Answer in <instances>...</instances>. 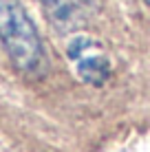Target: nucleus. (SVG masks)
<instances>
[{
	"label": "nucleus",
	"mask_w": 150,
	"mask_h": 152,
	"mask_svg": "<svg viewBox=\"0 0 150 152\" xmlns=\"http://www.w3.org/2000/svg\"><path fill=\"white\" fill-rule=\"evenodd\" d=\"M0 42L15 71L38 75L46 66L40 31L20 0H0Z\"/></svg>",
	"instance_id": "nucleus-1"
},
{
	"label": "nucleus",
	"mask_w": 150,
	"mask_h": 152,
	"mask_svg": "<svg viewBox=\"0 0 150 152\" xmlns=\"http://www.w3.org/2000/svg\"><path fill=\"white\" fill-rule=\"evenodd\" d=\"M66 55L84 84L102 86L110 77V57L106 49L89 35H75L66 46Z\"/></svg>",
	"instance_id": "nucleus-2"
},
{
	"label": "nucleus",
	"mask_w": 150,
	"mask_h": 152,
	"mask_svg": "<svg viewBox=\"0 0 150 152\" xmlns=\"http://www.w3.org/2000/svg\"><path fill=\"white\" fill-rule=\"evenodd\" d=\"M42 7L49 24L60 33H71L84 22L75 0H42Z\"/></svg>",
	"instance_id": "nucleus-3"
},
{
	"label": "nucleus",
	"mask_w": 150,
	"mask_h": 152,
	"mask_svg": "<svg viewBox=\"0 0 150 152\" xmlns=\"http://www.w3.org/2000/svg\"><path fill=\"white\" fill-rule=\"evenodd\" d=\"M143 2H146V4H150V0H143Z\"/></svg>",
	"instance_id": "nucleus-4"
},
{
	"label": "nucleus",
	"mask_w": 150,
	"mask_h": 152,
	"mask_svg": "<svg viewBox=\"0 0 150 152\" xmlns=\"http://www.w3.org/2000/svg\"><path fill=\"white\" fill-rule=\"evenodd\" d=\"M40 2H42V0H40Z\"/></svg>",
	"instance_id": "nucleus-5"
}]
</instances>
